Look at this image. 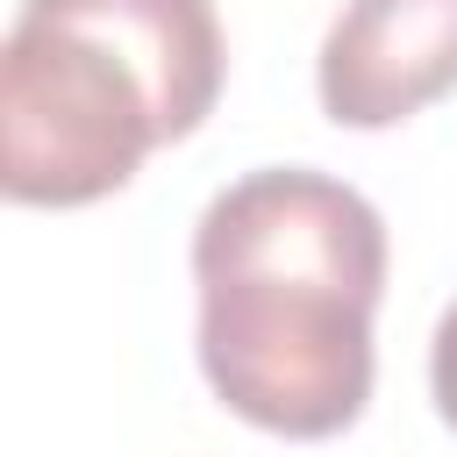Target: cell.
<instances>
[{"label":"cell","mask_w":457,"mask_h":457,"mask_svg":"<svg viewBox=\"0 0 457 457\" xmlns=\"http://www.w3.org/2000/svg\"><path fill=\"white\" fill-rule=\"evenodd\" d=\"M457 86V0H350L314 57L336 129H393Z\"/></svg>","instance_id":"cell-3"},{"label":"cell","mask_w":457,"mask_h":457,"mask_svg":"<svg viewBox=\"0 0 457 457\" xmlns=\"http://www.w3.org/2000/svg\"><path fill=\"white\" fill-rule=\"evenodd\" d=\"M428 393H436V414L457 428V300L443 307V321L428 336Z\"/></svg>","instance_id":"cell-4"},{"label":"cell","mask_w":457,"mask_h":457,"mask_svg":"<svg viewBox=\"0 0 457 457\" xmlns=\"http://www.w3.org/2000/svg\"><path fill=\"white\" fill-rule=\"evenodd\" d=\"M200 371L250 428L321 443L371 400V314L386 293L378 207L307 164L221 186L193 228Z\"/></svg>","instance_id":"cell-1"},{"label":"cell","mask_w":457,"mask_h":457,"mask_svg":"<svg viewBox=\"0 0 457 457\" xmlns=\"http://www.w3.org/2000/svg\"><path fill=\"white\" fill-rule=\"evenodd\" d=\"M214 0H21L0 50V193L86 207L221 100Z\"/></svg>","instance_id":"cell-2"}]
</instances>
